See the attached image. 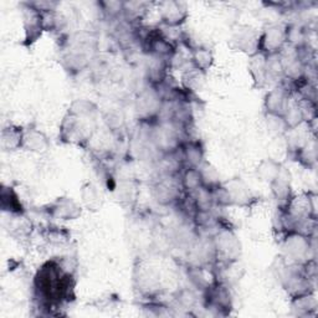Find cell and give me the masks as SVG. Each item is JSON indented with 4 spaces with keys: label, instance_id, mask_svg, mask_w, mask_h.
<instances>
[{
    "label": "cell",
    "instance_id": "obj_1",
    "mask_svg": "<svg viewBox=\"0 0 318 318\" xmlns=\"http://www.w3.org/2000/svg\"><path fill=\"white\" fill-rule=\"evenodd\" d=\"M284 39V31L279 26H274L270 27V30L266 31L265 37H264V42H265V46L269 49V51H275L277 47H281Z\"/></svg>",
    "mask_w": 318,
    "mask_h": 318
},
{
    "label": "cell",
    "instance_id": "obj_2",
    "mask_svg": "<svg viewBox=\"0 0 318 318\" xmlns=\"http://www.w3.org/2000/svg\"><path fill=\"white\" fill-rule=\"evenodd\" d=\"M267 107L274 114H280L286 108V100L281 91H272L267 96Z\"/></svg>",
    "mask_w": 318,
    "mask_h": 318
},
{
    "label": "cell",
    "instance_id": "obj_3",
    "mask_svg": "<svg viewBox=\"0 0 318 318\" xmlns=\"http://www.w3.org/2000/svg\"><path fill=\"white\" fill-rule=\"evenodd\" d=\"M202 182V175L197 170H188L184 177V184L188 189H197Z\"/></svg>",
    "mask_w": 318,
    "mask_h": 318
},
{
    "label": "cell",
    "instance_id": "obj_4",
    "mask_svg": "<svg viewBox=\"0 0 318 318\" xmlns=\"http://www.w3.org/2000/svg\"><path fill=\"white\" fill-rule=\"evenodd\" d=\"M195 62L198 63V67L199 68H207L210 65V61H212V56H210L209 51H204V50H199L194 56Z\"/></svg>",
    "mask_w": 318,
    "mask_h": 318
}]
</instances>
